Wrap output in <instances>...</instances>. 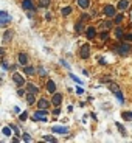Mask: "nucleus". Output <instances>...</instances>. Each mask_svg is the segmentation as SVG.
Returning <instances> with one entry per match:
<instances>
[{
    "instance_id": "obj_1",
    "label": "nucleus",
    "mask_w": 132,
    "mask_h": 143,
    "mask_svg": "<svg viewBox=\"0 0 132 143\" xmlns=\"http://www.w3.org/2000/svg\"><path fill=\"white\" fill-rule=\"evenodd\" d=\"M109 90H110V92H112V93L115 95L116 100H118V101H120L121 104L124 103V96H123L121 90H120V87H118V84H115V83H110V84H109Z\"/></svg>"
},
{
    "instance_id": "obj_2",
    "label": "nucleus",
    "mask_w": 132,
    "mask_h": 143,
    "mask_svg": "<svg viewBox=\"0 0 132 143\" xmlns=\"http://www.w3.org/2000/svg\"><path fill=\"white\" fill-rule=\"evenodd\" d=\"M115 50H116V53L118 54H121V56H126V54H129V52H131L132 48H131V45L129 44H120V45H116L115 47Z\"/></svg>"
},
{
    "instance_id": "obj_3",
    "label": "nucleus",
    "mask_w": 132,
    "mask_h": 143,
    "mask_svg": "<svg viewBox=\"0 0 132 143\" xmlns=\"http://www.w3.org/2000/svg\"><path fill=\"white\" fill-rule=\"evenodd\" d=\"M103 13L107 16V17H115L116 16V9L114 5H106L104 6V9H103Z\"/></svg>"
},
{
    "instance_id": "obj_4",
    "label": "nucleus",
    "mask_w": 132,
    "mask_h": 143,
    "mask_svg": "<svg viewBox=\"0 0 132 143\" xmlns=\"http://www.w3.org/2000/svg\"><path fill=\"white\" fill-rule=\"evenodd\" d=\"M79 56H81V59H87V58L90 56V45H89V44H85V45H83V47H81Z\"/></svg>"
},
{
    "instance_id": "obj_5",
    "label": "nucleus",
    "mask_w": 132,
    "mask_h": 143,
    "mask_svg": "<svg viewBox=\"0 0 132 143\" xmlns=\"http://www.w3.org/2000/svg\"><path fill=\"white\" fill-rule=\"evenodd\" d=\"M51 103L54 104L56 107H59L61 106V103H62V93H53V98H51Z\"/></svg>"
},
{
    "instance_id": "obj_6",
    "label": "nucleus",
    "mask_w": 132,
    "mask_h": 143,
    "mask_svg": "<svg viewBox=\"0 0 132 143\" xmlns=\"http://www.w3.org/2000/svg\"><path fill=\"white\" fill-rule=\"evenodd\" d=\"M13 81L16 83L17 86H23V83H25V79H23V76L19 73V72H14L13 73Z\"/></svg>"
},
{
    "instance_id": "obj_7",
    "label": "nucleus",
    "mask_w": 132,
    "mask_h": 143,
    "mask_svg": "<svg viewBox=\"0 0 132 143\" xmlns=\"http://www.w3.org/2000/svg\"><path fill=\"white\" fill-rule=\"evenodd\" d=\"M13 37H14V33H13V30H6V31H5V34H3V39H2V42H3V44H9Z\"/></svg>"
},
{
    "instance_id": "obj_8",
    "label": "nucleus",
    "mask_w": 132,
    "mask_h": 143,
    "mask_svg": "<svg viewBox=\"0 0 132 143\" xmlns=\"http://www.w3.org/2000/svg\"><path fill=\"white\" fill-rule=\"evenodd\" d=\"M22 6H23V9L36 11V8H34V5H33V2H31V0H23V2H22Z\"/></svg>"
},
{
    "instance_id": "obj_9",
    "label": "nucleus",
    "mask_w": 132,
    "mask_h": 143,
    "mask_svg": "<svg viewBox=\"0 0 132 143\" xmlns=\"http://www.w3.org/2000/svg\"><path fill=\"white\" fill-rule=\"evenodd\" d=\"M17 59H19V64H20L22 67L28 64V56H27L25 53H19V56H17Z\"/></svg>"
},
{
    "instance_id": "obj_10",
    "label": "nucleus",
    "mask_w": 132,
    "mask_h": 143,
    "mask_svg": "<svg viewBox=\"0 0 132 143\" xmlns=\"http://www.w3.org/2000/svg\"><path fill=\"white\" fill-rule=\"evenodd\" d=\"M48 106H50V101L47 98H40V100L37 101V107H39V109H47Z\"/></svg>"
},
{
    "instance_id": "obj_11",
    "label": "nucleus",
    "mask_w": 132,
    "mask_h": 143,
    "mask_svg": "<svg viewBox=\"0 0 132 143\" xmlns=\"http://www.w3.org/2000/svg\"><path fill=\"white\" fill-rule=\"evenodd\" d=\"M85 34L89 39H95V36H97V30L93 28V27H89L87 30H85Z\"/></svg>"
},
{
    "instance_id": "obj_12",
    "label": "nucleus",
    "mask_w": 132,
    "mask_h": 143,
    "mask_svg": "<svg viewBox=\"0 0 132 143\" xmlns=\"http://www.w3.org/2000/svg\"><path fill=\"white\" fill-rule=\"evenodd\" d=\"M11 20H13L11 16H8V17H0V27H2V28H6V27L9 25Z\"/></svg>"
},
{
    "instance_id": "obj_13",
    "label": "nucleus",
    "mask_w": 132,
    "mask_h": 143,
    "mask_svg": "<svg viewBox=\"0 0 132 143\" xmlns=\"http://www.w3.org/2000/svg\"><path fill=\"white\" fill-rule=\"evenodd\" d=\"M23 73L28 75V76H31V75L36 73V69L34 67H30V65H23Z\"/></svg>"
},
{
    "instance_id": "obj_14",
    "label": "nucleus",
    "mask_w": 132,
    "mask_h": 143,
    "mask_svg": "<svg viewBox=\"0 0 132 143\" xmlns=\"http://www.w3.org/2000/svg\"><path fill=\"white\" fill-rule=\"evenodd\" d=\"M47 90H48L50 93H54L56 92V84H54V81H47Z\"/></svg>"
},
{
    "instance_id": "obj_15",
    "label": "nucleus",
    "mask_w": 132,
    "mask_h": 143,
    "mask_svg": "<svg viewBox=\"0 0 132 143\" xmlns=\"http://www.w3.org/2000/svg\"><path fill=\"white\" fill-rule=\"evenodd\" d=\"M128 6H129V0H120V2H118V9L124 11Z\"/></svg>"
},
{
    "instance_id": "obj_16",
    "label": "nucleus",
    "mask_w": 132,
    "mask_h": 143,
    "mask_svg": "<svg viewBox=\"0 0 132 143\" xmlns=\"http://www.w3.org/2000/svg\"><path fill=\"white\" fill-rule=\"evenodd\" d=\"M25 100H27V103H28L30 106L36 103V96H34V93H31V92H28V95H27V98H25Z\"/></svg>"
},
{
    "instance_id": "obj_17",
    "label": "nucleus",
    "mask_w": 132,
    "mask_h": 143,
    "mask_svg": "<svg viewBox=\"0 0 132 143\" xmlns=\"http://www.w3.org/2000/svg\"><path fill=\"white\" fill-rule=\"evenodd\" d=\"M27 90L36 95V93L39 92V87H36V86H34V84H31V83H28V84H27Z\"/></svg>"
},
{
    "instance_id": "obj_18",
    "label": "nucleus",
    "mask_w": 132,
    "mask_h": 143,
    "mask_svg": "<svg viewBox=\"0 0 132 143\" xmlns=\"http://www.w3.org/2000/svg\"><path fill=\"white\" fill-rule=\"evenodd\" d=\"M123 36H124V33H123V28H121V27H116V28H115V37L121 40V39H123Z\"/></svg>"
},
{
    "instance_id": "obj_19",
    "label": "nucleus",
    "mask_w": 132,
    "mask_h": 143,
    "mask_svg": "<svg viewBox=\"0 0 132 143\" xmlns=\"http://www.w3.org/2000/svg\"><path fill=\"white\" fill-rule=\"evenodd\" d=\"M78 5L83 8V9H87L90 6V0H78Z\"/></svg>"
},
{
    "instance_id": "obj_20",
    "label": "nucleus",
    "mask_w": 132,
    "mask_h": 143,
    "mask_svg": "<svg viewBox=\"0 0 132 143\" xmlns=\"http://www.w3.org/2000/svg\"><path fill=\"white\" fill-rule=\"evenodd\" d=\"M53 132H58V134H67V132H68V127H53Z\"/></svg>"
},
{
    "instance_id": "obj_21",
    "label": "nucleus",
    "mask_w": 132,
    "mask_h": 143,
    "mask_svg": "<svg viewBox=\"0 0 132 143\" xmlns=\"http://www.w3.org/2000/svg\"><path fill=\"white\" fill-rule=\"evenodd\" d=\"M70 13H72V8H70V6H65V8H62V9H61V14H62L64 17L70 16Z\"/></svg>"
},
{
    "instance_id": "obj_22",
    "label": "nucleus",
    "mask_w": 132,
    "mask_h": 143,
    "mask_svg": "<svg viewBox=\"0 0 132 143\" xmlns=\"http://www.w3.org/2000/svg\"><path fill=\"white\" fill-rule=\"evenodd\" d=\"M75 30H76V33H81L84 30V23H83V20H79L76 25H75Z\"/></svg>"
},
{
    "instance_id": "obj_23",
    "label": "nucleus",
    "mask_w": 132,
    "mask_h": 143,
    "mask_svg": "<svg viewBox=\"0 0 132 143\" xmlns=\"http://www.w3.org/2000/svg\"><path fill=\"white\" fill-rule=\"evenodd\" d=\"M115 125H116V127H118V131H120V134H121L123 137H128V132H126V129H124L123 126L120 125V123H115Z\"/></svg>"
},
{
    "instance_id": "obj_24",
    "label": "nucleus",
    "mask_w": 132,
    "mask_h": 143,
    "mask_svg": "<svg viewBox=\"0 0 132 143\" xmlns=\"http://www.w3.org/2000/svg\"><path fill=\"white\" fill-rule=\"evenodd\" d=\"M33 120H34V121H47V118H45L44 115H37V114H34Z\"/></svg>"
},
{
    "instance_id": "obj_25",
    "label": "nucleus",
    "mask_w": 132,
    "mask_h": 143,
    "mask_svg": "<svg viewBox=\"0 0 132 143\" xmlns=\"http://www.w3.org/2000/svg\"><path fill=\"white\" fill-rule=\"evenodd\" d=\"M50 3H51V0H39V5H40L42 8H47V6H50Z\"/></svg>"
},
{
    "instance_id": "obj_26",
    "label": "nucleus",
    "mask_w": 132,
    "mask_h": 143,
    "mask_svg": "<svg viewBox=\"0 0 132 143\" xmlns=\"http://www.w3.org/2000/svg\"><path fill=\"white\" fill-rule=\"evenodd\" d=\"M121 117H123L124 120H132V112H123Z\"/></svg>"
},
{
    "instance_id": "obj_27",
    "label": "nucleus",
    "mask_w": 132,
    "mask_h": 143,
    "mask_svg": "<svg viewBox=\"0 0 132 143\" xmlns=\"http://www.w3.org/2000/svg\"><path fill=\"white\" fill-rule=\"evenodd\" d=\"M123 22V14H118L115 16V23H121Z\"/></svg>"
},
{
    "instance_id": "obj_28",
    "label": "nucleus",
    "mask_w": 132,
    "mask_h": 143,
    "mask_svg": "<svg viewBox=\"0 0 132 143\" xmlns=\"http://www.w3.org/2000/svg\"><path fill=\"white\" fill-rule=\"evenodd\" d=\"M44 140L45 142H56V139L54 137H50V135H44Z\"/></svg>"
},
{
    "instance_id": "obj_29",
    "label": "nucleus",
    "mask_w": 132,
    "mask_h": 143,
    "mask_svg": "<svg viewBox=\"0 0 132 143\" xmlns=\"http://www.w3.org/2000/svg\"><path fill=\"white\" fill-rule=\"evenodd\" d=\"M70 78H72V79H73L75 83H78V84H81V83H83V81H81V79H79L78 76H75V75H70Z\"/></svg>"
},
{
    "instance_id": "obj_30",
    "label": "nucleus",
    "mask_w": 132,
    "mask_h": 143,
    "mask_svg": "<svg viewBox=\"0 0 132 143\" xmlns=\"http://www.w3.org/2000/svg\"><path fill=\"white\" fill-rule=\"evenodd\" d=\"M19 118H20V121H25V120L28 118V114H27V112H23V114H20V117H19Z\"/></svg>"
},
{
    "instance_id": "obj_31",
    "label": "nucleus",
    "mask_w": 132,
    "mask_h": 143,
    "mask_svg": "<svg viewBox=\"0 0 132 143\" xmlns=\"http://www.w3.org/2000/svg\"><path fill=\"white\" fill-rule=\"evenodd\" d=\"M103 27H104L106 30H110V28H112V23H110V22H104V23H103Z\"/></svg>"
},
{
    "instance_id": "obj_32",
    "label": "nucleus",
    "mask_w": 132,
    "mask_h": 143,
    "mask_svg": "<svg viewBox=\"0 0 132 143\" xmlns=\"http://www.w3.org/2000/svg\"><path fill=\"white\" fill-rule=\"evenodd\" d=\"M3 134L5 135H11V127H3Z\"/></svg>"
},
{
    "instance_id": "obj_33",
    "label": "nucleus",
    "mask_w": 132,
    "mask_h": 143,
    "mask_svg": "<svg viewBox=\"0 0 132 143\" xmlns=\"http://www.w3.org/2000/svg\"><path fill=\"white\" fill-rule=\"evenodd\" d=\"M107 39H109V34H107V33H103V34H101V40H103V42H106Z\"/></svg>"
},
{
    "instance_id": "obj_34",
    "label": "nucleus",
    "mask_w": 132,
    "mask_h": 143,
    "mask_svg": "<svg viewBox=\"0 0 132 143\" xmlns=\"http://www.w3.org/2000/svg\"><path fill=\"white\" fill-rule=\"evenodd\" d=\"M22 139H23L25 142H31V137H30L28 134H23V135H22Z\"/></svg>"
},
{
    "instance_id": "obj_35",
    "label": "nucleus",
    "mask_w": 132,
    "mask_h": 143,
    "mask_svg": "<svg viewBox=\"0 0 132 143\" xmlns=\"http://www.w3.org/2000/svg\"><path fill=\"white\" fill-rule=\"evenodd\" d=\"M59 114H61V110H59V107H56V109L53 110V115H56V117H58Z\"/></svg>"
},
{
    "instance_id": "obj_36",
    "label": "nucleus",
    "mask_w": 132,
    "mask_h": 143,
    "mask_svg": "<svg viewBox=\"0 0 132 143\" xmlns=\"http://www.w3.org/2000/svg\"><path fill=\"white\" fill-rule=\"evenodd\" d=\"M123 39H124V40H132V34H126V36H123Z\"/></svg>"
},
{
    "instance_id": "obj_37",
    "label": "nucleus",
    "mask_w": 132,
    "mask_h": 143,
    "mask_svg": "<svg viewBox=\"0 0 132 143\" xmlns=\"http://www.w3.org/2000/svg\"><path fill=\"white\" fill-rule=\"evenodd\" d=\"M9 14H6V11H0V17H8Z\"/></svg>"
},
{
    "instance_id": "obj_38",
    "label": "nucleus",
    "mask_w": 132,
    "mask_h": 143,
    "mask_svg": "<svg viewBox=\"0 0 132 143\" xmlns=\"http://www.w3.org/2000/svg\"><path fill=\"white\" fill-rule=\"evenodd\" d=\"M61 64H62V65H64V67H67V69H70V65H68V64H67L65 61H61Z\"/></svg>"
},
{
    "instance_id": "obj_39",
    "label": "nucleus",
    "mask_w": 132,
    "mask_h": 143,
    "mask_svg": "<svg viewBox=\"0 0 132 143\" xmlns=\"http://www.w3.org/2000/svg\"><path fill=\"white\" fill-rule=\"evenodd\" d=\"M11 129H13V131H14V132H16V134H19V129H17L16 126H13V125H11Z\"/></svg>"
}]
</instances>
